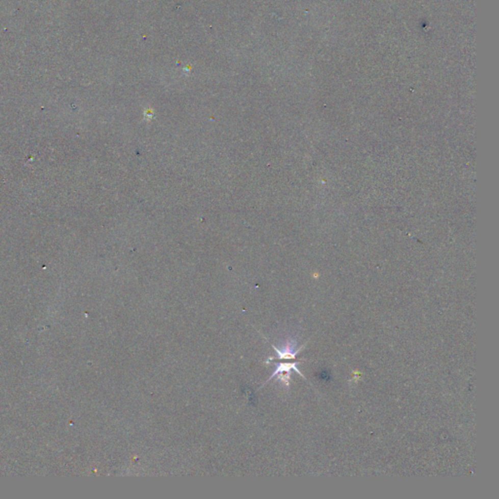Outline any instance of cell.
Wrapping results in <instances>:
<instances>
[{"label": "cell", "instance_id": "obj_1", "mask_svg": "<svg viewBox=\"0 0 499 499\" xmlns=\"http://www.w3.org/2000/svg\"><path fill=\"white\" fill-rule=\"evenodd\" d=\"M272 347L274 348V350L277 353L278 359H281V360H291V359H296V356L299 354V352L304 347V345L300 346V348L297 349L296 348V343H294V342H288L282 349H279V348H277L274 345H272Z\"/></svg>", "mask_w": 499, "mask_h": 499}, {"label": "cell", "instance_id": "obj_2", "mask_svg": "<svg viewBox=\"0 0 499 499\" xmlns=\"http://www.w3.org/2000/svg\"><path fill=\"white\" fill-rule=\"evenodd\" d=\"M299 363H300V362H293V363H278V364H276V369H275V371L273 372V374L271 375V377H269V378L267 379V382H265V383L261 385V387H264V386L267 384V382H269V380H271L272 378L276 377V376H278V375H280V374H282V373H291V371H292V370L296 371V372H297V373L300 375V377H304V376L301 374V372H300V370L298 369V365H299Z\"/></svg>", "mask_w": 499, "mask_h": 499}]
</instances>
